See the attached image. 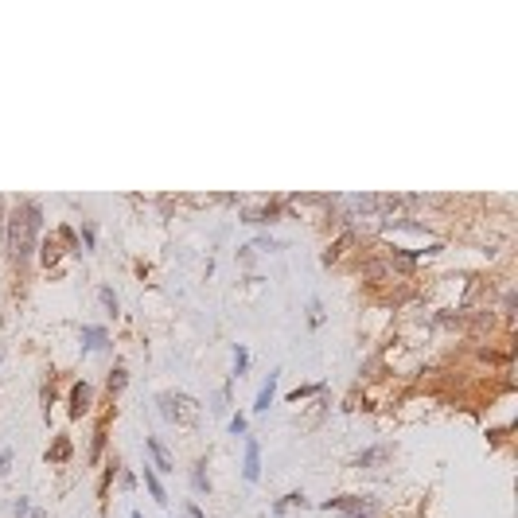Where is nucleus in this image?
<instances>
[{
    "label": "nucleus",
    "mask_w": 518,
    "mask_h": 518,
    "mask_svg": "<svg viewBox=\"0 0 518 518\" xmlns=\"http://www.w3.org/2000/svg\"><path fill=\"white\" fill-rule=\"evenodd\" d=\"M36 230H39V211L32 203H24L8 222V250H12L16 266H24L32 257V246H36Z\"/></svg>",
    "instance_id": "nucleus-1"
},
{
    "label": "nucleus",
    "mask_w": 518,
    "mask_h": 518,
    "mask_svg": "<svg viewBox=\"0 0 518 518\" xmlns=\"http://www.w3.org/2000/svg\"><path fill=\"white\" fill-rule=\"evenodd\" d=\"M160 413L176 425H195L199 421V405L187 394H160Z\"/></svg>",
    "instance_id": "nucleus-2"
},
{
    "label": "nucleus",
    "mask_w": 518,
    "mask_h": 518,
    "mask_svg": "<svg viewBox=\"0 0 518 518\" xmlns=\"http://www.w3.org/2000/svg\"><path fill=\"white\" fill-rule=\"evenodd\" d=\"M324 510H339L343 518H374L378 506L370 499H359V495H339V499H327Z\"/></svg>",
    "instance_id": "nucleus-3"
},
{
    "label": "nucleus",
    "mask_w": 518,
    "mask_h": 518,
    "mask_svg": "<svg viewBox=\"0 0 518 518\" xmlns=\"http://www.w3.org/2000/svg\"><path fill=\"white\" fill-rule=\"evenodd\" d=\"M242 475L250 483H257V475H261V448H257V440H246V468H242Z\"/></svg>",
    "instance_id": "nucleus-4"
},
{
    "label": "nucleus",
    "mask_w": 518,
    "mask_h": 518,
    "mask_svg": "<svg viewBox=\"0 0 518 518\" xmlns=\"http://www.w3.org/2000/svg\"><path fill=\"white\" fill-rule=\"evenodd\" d=\"M148 452H152V460H156V468H160V471H172V456H168V448L160 445L156 436H148Z\"/></svg>",
    "instance_id": "nucleus-5"
},
{
    "label": "nucleus",
    "mask_w": 518,
    "mask_h": 518,
    "mask_svg": "<svg viewBox=\"0 0 518 518\" xmlns=\"http://www.w3.org/2000/svg\"><path fill=\"white\" fill-rule=\"evenodd\" d=\"M86 405H90V386L82 382V386H74V390H71V413L78 417V413H82Z\"/></svg>",
    "instance_id": "nucleus-6"
},
{
    "label": "nucleus",
    "mask_w": 518,
    "mask_h": 518,
    "mask_svg": "<svg viewBox=\"0 0 518 518\" xmlns=\"http://www.w3.org/2000/svg\"><path fill=\"white\" fill-rule=\"evenodd\" d=\"M273 394H277V370L269 374V382L261 386V394H257V405H253V410H269V401H273Z\"/></svg>",
    "instance_id": "nucleus-7"
},
{
    "label": "nucleus",
    "mask_w": 518,
    "mask_h": 518,
    "mask_svg": "<svg viewBox=\"0 0 518 518\" xmlns=\"http://www.w3.org/2000/svg\"><path fill=\"white\" fill-rule=\"evenodd\" d=\"M102 343H106V331H102V327H82V347L86 351H97Z\"/></svg>",
    "instance_id": "nucleus-8"
},
{
    "label": "nucleus",
    "mask_w": 518,
    "mask_h": 518,
    "mask_svg": "<svg viewBox=\"0 0 518 518\" xmlns=\"http://www.w3.org/2000/svg\"><path fill=\"white\" fill-rule=\"evenodd\" d=\"M145 483H148V491H152L156 503H168V499H164V487H160V480H156V471L152 468H145Z\"/></svg>",
    "instance_id": "nucleus-9"
},
{
    "label": "nucleus",
    "mask_w": 518,
    "mask_h": 518,
    "mask_svg": "<svg viewBox=\"0 0 518 518\" xmlns=\"http://www.w3.org/2000/svg\"><path fill=\"white\" fill-rule=\"evenodd\" d=\"M125 382H129V374H125V366H117V370H113V378H109V394H121V390H125Z\"/></svg>",
    "instance_id": "nucleus-10"
},
{
    "label": "nucleus",
    "mask_w": 518,
    "mask_h": 518,
    "mask_svg": "<svg viewBox=\"0 0 518 518\" xmlns=\"http://www.w3.org/2000/svg\"><path fill=\"white\" fill-rule=\"evenodd\" d=\"M207 460H199V464H195V471H191V483H195V491H207Z\"/></svg>",
    "instance_id": "nucleus-11"
},
{
    "label": "nucleus",
    "mask_w": 518,
    "mask_h": 518,
    "mask_svg": "<svg viewBox=\"0 0 518 518\" xmlns=\"http://www.w3.org/2000/svg\"><path fill=\"white\" fill-rule=\"evenodd\" d=\"M273 215H277V207H261V211H250L246 218H250V222H269Z\"/></svg>",
    "instance_id": "nucleus-12"
},
{
    "label": "nucleus",
    "mask_w": 518,
    "mask_h": 518,
    "mask_svg": "<svg viewBox=\"0 0 518 518\" xmlns=\"http://www.w3.org/2000/svg\"><path fill=\"white\" fill-rule=\"evenodd\" d=\"M289 506H304V495H285V499H281V503L273 506V510L281 515V510H289Z\"/></svg>",
    "instance_id": "nucleus-13"
},
{
    "label": "nucleus",
    "mask_w": 518,
    "mask_h": 518,
    "mask_svg": "<svg viewBox=\"0 0 518 518\" xmlns=\"http://www.w3.org/2000/svg\"><path fill=\"white\" fill-rule=\"evenodd\" d=\"M246 362H250V355H246V347L234 351V374H246Z\"/></svg>",
    "instance_id": "nucleus-14"
},
{
    "label": "nucleus",
    "mask_w": 518,
    "mask_h": 518,
    "mask_svg": "<svg viewBox=\"0 0 518 518\" xmlns=\"http://www.w3.org/2000/svg\"><path fill=\"white\" fill-rule=\"evenodd\" d=\"M382 456H386L382 448H374V452H362V456H359V468H366V464H374V460H382Z\"/></svg>",
    "instance_id": "nucleus-15"
},
{
    "label": "nucleus",
    "mask_w": 518,
    "mask_h": 518,
    "mask_svg": "<svg viewBox=\"0 0 518 518\" xmlns=\"http://www.w3.org/2000/svg\"><path fill=\"white\" fill-rule=\"evenodd\" d=\"M230 433H234V436L246 433V417H234V421H230Z\"/></svg>",
    "instance_id": "nucleus-16"
},
{
    "label": "nucleus",
    "mask_w": 518,
    "mask_h": 518,
    "mask_svg": "<svg viewBox=\"0 0 518 518\" xmlns=\"http://www.w3.org/2000/svg\"><path fill=\"white\" fill-rule=\"evenodd\" d=\"M71 456V445H67V440H59V445H55V460H67Z\"/></svg>",
    "instance_id": "nucleus-17"
},
{
    "label": "nucleus",
    "mask_w": 518,
    "mask_h": 518,
    "mask_svg": "<svg viewBox=\"0 0 518 518\" xmlns=\"http://www.w3.org/2000/svg\"><path fill=\"white\" fill-rule=\"evenodd\" d=\"M102 301H106V308H113V312H117V296H113L109 289H102Z\"/></svg>",
    "instance_id": "nucleus-18"
},
{
    "label": "nucleus",
    "mask_w": 518,
    "mask_h": 518,
    "mask_svg": "<svg viewBox=\"0 0 518 518\" xmlns=\"http://www.w3.org/2000/svg\"><path fill=\"white\" fill-rule=\"evenodd\" d=\"M8 464H12V452H4V456H0V475L8 471Z\"/></svg>",
    "instance_id": "nucleus-19"
},
{
    "label": "nucleus",
    "mask_w": 518,
    "mask_h": 518,
    "mask_svg": "<svg viewBox=\"0 0 518 518\" xmlns=\"http://www.w3.org/2000/svg\"><path fill=\"white\" fill-rule=\"evenodd\" d=\"M187 518H203L199 515V506H187Z\"/></svg>",
    "instance_id": "nucleus-20"
}]
</instances>
